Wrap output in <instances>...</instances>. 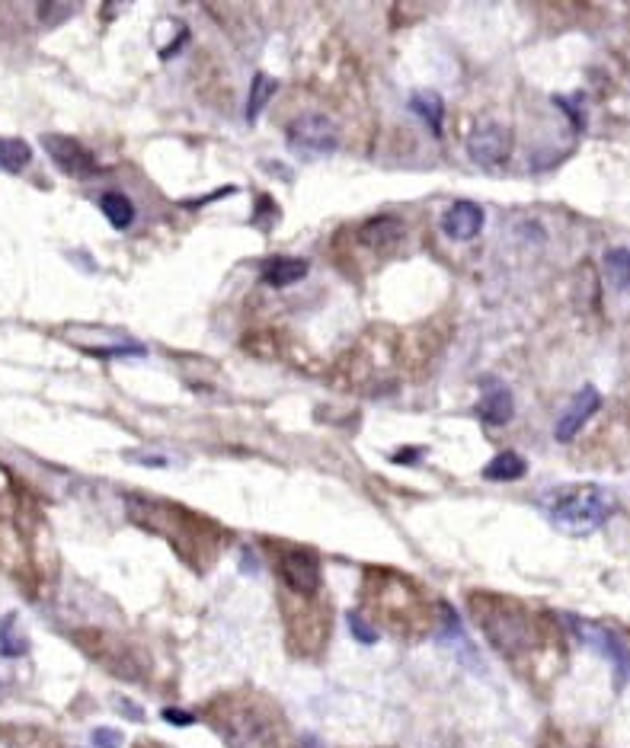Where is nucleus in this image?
Returning a JSON list of instances; mask_svg holds the SVG:
<instances>
[{
    "mask_svg": "<svg viewBox=\"0 0 630 748\" xmlns=\"http://www.w3.org/2000/svg\"><path fill=\"white\" fill-rule=\"evenodd\" d=\"M599 406H602V394L595 390L592 384H586V387H579L576 390V397L570 400V406L563 410V416L557 419V429H554V438L557 442H573V438L583 432V426L586 422L599 413Z\"/></svg>",
    "mask_w": 630,
    "mask_h": 748,
    "instance_id": "9",
    "label": "nucleus"
},
{
    "mask_svg": "<svg viewBox=\"0 0 630 748\" xmlns=\"http://www.w3.org/2000/svg\"><path fill=\"white\" fill-rule=\"evenodd\" d=\"M602 266H605V275H608L611 285L621 288V291L630 288V250H624V247L608 250L605 259H602Z\"/></svg>",
    "mask_w": 630,
    "mask_h": 748,
    "instance_id": "20",
    "label": "nucleus"
},
{
    "mask_svg": "<svg viewBox=\"0 0 630 748\" xmlns=\"http://www.w3.org/2000/svg\"><path fill=\"white\" fill-rule=\"evenodd\" d=\"M525 474H528V464L522 454H515V451H499L496 458H490V464L483 467V480H490V483H512Z\"/></svg>",
    "mask_w": 630,
    "mask_h": 748,
    "instance_id": "14",
    "label": "nucleus"
},
{
    "mask_svg": "<svg viewBox=\"0 0 630 748\" xmlns=\"http://www.w3.org/2000/svg\"><path fill=\"white\" fill-rule=\"evenodd\" d=\"M276 569L285 582V589H292L295 595L311 598L320 592V560H317V554H311V550H304V547L282 550L279 560H276Z\"/></svg>",
    "mask_w": 630,
    "mask_h": 748,
    "instance_id": "7",
    "label": "nucleus"
},
{
    "mask_svg": "<svg viewBox=\"0 0 630 748\" xmlns=\"http://www.w3.org/2000/svg\"><path fill=\"white\" fill-rule=\"evenodd\" d=\"M423 454H426V448H403V451H397L394 454V464H416V458L423 461Z\"/></svg>",
    "mask_w": 630,
    "mask_h": 748,
    "instance_id": "24",
    "label": "nucleus"
},
{
    "mask_svg": "<svg viewBox=\"0 0 630 748\" xmlns=\"http://www.w3.org/2000/svg\"><path fill=\"white\" fill-rule=\"evenodd\" d=\"M304 748H327L317 736H304Z\"/></svg>",
    "mask_w": 630,
    "mask_h": 748,
    "instance_id": "26",
    "label": "nucleus"
},
{
    "mask_svg": "<svg viewBox=\"0 0 630 748\" xmlns=\"http://www.w3.org/2000/svg\"><path fill=\"white\" fill-rule=\"evenodd\" d=\"M164 720L173 723V726H192V723H196V717H192V713L176 710V707H167V710H164Z\"/></svg>",
    "mask_w": 630,
    "mask_h": 748,
    "instance_id": "23",
    "label": "nucleus"
},
{
    "mask_svg": "<svg viewBox=\"0 0 630 748\" xmlns=\"http://www.w3.org/2000/svg\"><path fill=\"white\" fill-rule=\"evenodd\" d=\"M512 154V128L503 122H480L467 135V157L474 160L480 170L503 167Z\"/></svg>",
    "mask_w": 630,
    "mask_h": 748,
    "instance_id": "6",
    "label": "nucleus"
},
{
    "mask_svg": "<svg viewBox=\"0 0 630 748\" xmlns=\"http://www.w3.org/2000/svg\"><path fill=\"white\" fill-rule=\"evenodd\" d=\"M359 240L375 253H391V250L400 247V240H403V224L397 218H387V215L371 218L368 224H362Z\"/></svg>",
    "mask_w": 630,
    "mask_h": 748,
    "instance_id": "12",
    "label": "nucleus"
},
{
    "mask_svg": "<svg viewBox=\"0 0 630 748\" xmlns=\"http://www.w3.org/2000/svg\"><path fill=\"white\" fill-rule=\"evenodd\" d=\"M471 614L477 627L487 633V640L499 649L503 656H522L525 649L535 646V624L525 608L503 595H487L477 592L471 598Z\"/></svg>",
    "mask_w": 630,
    "mask_h": 748,
    "instance_id": "2",
    "label": "nucleus"
},
{
    "mask_svg": "<svg viewBox=\"0 0 630 748\" xmlns=\"http://www.w3.org/2000/svg\"><path fill=\"white\" fill-rule=\"evenodd\" d=\"M26 653H29V640H26V633L20 630V621H16V614H4V617H0V656L20 659Z\"/></svg>",
    "mask_w": 630,
    "mask_h": 748,
    "instance_id": "17",
    "label": "nucleus"
},
{
    "mask_svg": "<svg viewBox=\"0 0 630 748\" xmlns=\"http://www.w3.org/2000/svg\"><path fill=\"white\" fill-rule=\"evenodd\" d=\"M285 141L304 157H330L339 148V128L320 112H304L295 122H288Z\"/></svg>",
    "mask_w": 630,
    "mask_h": 748,
    "instance_id": "4",
    "label": "nucleus"
},
{
    "mask_svg": "<svg viewBox=\"0 0 630 748\" xmlns=\"http://www.w3.org/2000/svg\"><path fill=\"white\" fill-rule=\"evenodd\" d=\"M304 275H308V259H298V256H272L263 266V282L272 288H288L301 282Z\"/></svg>",
    "mask_w": 630,
    "mask_h": 748,
    "instance_id": "13",
    "label": "nucleus"
},
{
    "mask_svg": "<svg viewBox=\"0 0 630 748\" xmlns=\"http://www.w3.org/2000/svg\"><path fill=\"white\" fill-rule=\"evenodd\" d=\"M276 87H279L276 80L266 77V74H256V77H253L250 96H247V122H256V119H260V112L266 109L269 96L276 93Z\"/></svg>",
    "mask_w": 630,
    "mask_h": 748,
    "instance_id": "19",
    "label": "nucleus"
},
{
    "mask_svg": "<svg viewBox=\"0 0 630 748\" xmlns=\"http://www.w3.org/2000/svg\"><path fill=\"white\" fill-rule=\"evenodd\" d=\"M477 416L487 426H509L515 416V397L512 390L496 381V378H483L480 381V400H477Z\"/></svg>",
    "mask_w": 630,
    "mask_h": 748,
    "instance_id": "10",
    "label": "nucleus"
},
{
    "mask_svg": "<svg viewBox=\"0 0 630 748\" xmlns=\"http://www.w3.org/2000/svg\"><path fill=\"white\" fill-rule=\"evenodd\" d=\"M570 627L579 637V643H586L589 649H595V653L611 662V669H615V688L621 691L627 685V678H630V649H627V643L618 637L615 630H608L602 624H592V621H579V617H570Z\"/></svg>",
    "mask_w": 630,
    "mask_h": 748,
    "instance_id": "5",
    "label": "nucleus"
},
{
    "mask_svg": "<svg viewBox=\"0 0 630 748\" xmlns=\"http://www.w3.org/2000/svg\"><path fill=\"white\" fill-rule=\"evenodd\" d=\"M100 211L106 215V221L116 227V231H128V227H132V221H135V205L122 192L100 195Z\"/></svg>",
    "mask_w": 630,
    "mask_h": 748,
    "instance_id": "16",
    "label": "nucleus"
},
{
    "mask_svg": "<svg viewBox=\"0 0 630 748\" xmlns=\"http://www.w3.org/2000/svg\"><path fill=\"white\" fill-rule=\"evenodd\" d=\"M212 726L231 748H279V720L247 697H224L212 707Z\"/></svg>",
    "mask_w": 630,
    "mask_h": 748,
    "instance_id": "3",
    "label": "nucleus"
},
{
    "mask_svg": "<svg viewBox=\"0 0 630 748\" xmlns=\"http://www.w3.org/2000/svg\"><path fill=\"white\" fill-rule=\"evenodd\" d=\"M346 624H349L352 637L359 640V643H368V646H371V643H378V630L371 627L359 611H349V614H346Z\"/></svg>",
    "mask_w": 630,
    "mask_h": 748,
    "instance_id": "21",
    "label": "nucleus"
},
{
    "mask_svg": "<svg viewBox=\"0 0 630 748\" xmlns=\"http://www.w3.org/2000/svg\"><path fill=\"white\" fill-rule=\"evenodd\" d=\"M119 707L125 710V717H132V720H141V717H144V713H141V707L128 704V701H119Z\"/></svg>",
    "mask_w": 630,
    "mask_h": 748,
    "instance_id": "25",
    "label": "nucleus"
},
{
    "mask_svg": "<svg viewBox=\"0 0 630 748\" xmlns=\"http://www.w3.org/2000/svg\"><path fill=\"white\" fill-rule=\"evenodd\" d=\"M410 109L419 119L429 125L432 135H442V119H445V100L435 90H419L410 96Z\"/></svg>",
    "mask_w": 630,
    "mask_h": 748,
    "instance_id": "15",
    "label": "nucleus"
},
{
    "mask_svg": "<svg viewBox=\"0 0 630 748\" xmlns=\"http://www.w3.org/2000/svg\"><path fill=\"white\" fill-rule=\"evenodd\" d=\"M618 509V499L611 490L599 483H576L560 486L544 499V512L551 525L573 538H586V534L599 531Z\"/></svg>",
    "mask_w": 630,
    "mask_h": 748,
    "instance_id": "1",
    "label": "nucleus"
},
{
    "mask_svg": "<svg viewBox=\"0 0 630 748\" xmlns=\"http://www.w3.org/2000/svg\"><path fill=\"white\" fill-rule=\"evenodd\" d=\"M42 148L48 151V157H52V164L61 173L74 176V180H87V176L96 173L93 154L71 135H42Z\"/></svg>",
    "mask_w": 630,
    "mask_h": 748,
    "instance_id": "8",
    "label": "nucleus"
},
{
    "mask_svg": "<svg viewBox=\"0 0 630 748\" xmlns=\"http://www.w3.org/2000/svg\"><path fill=\"white\" fill-rule=\"evenodd\" d=\"M122 742H125V736L119 733V729H112V726L93 729V745L96 748H122Z\"/></svg>",
    "mask_w": 630,
    "mask_h": 748,
    "instance_id": "22",
    "label": "nucleus"
},
{
    "mask_svg": "<svg viewBox=\"0 0 630 748\" xmlns=\"http://www.w3.org/2000/svg\"><path fill=\"white\" fill-rule=\"evenodd\" d=\"M32 160V148L23 138H0V170L23 173Z\"/></svg>",
    "mask_w": 630,
    "mask_h": 748,
    "instance_id": "18",
    "label": "nucleus"
},
{
    "mask_svg": "<svg viewBox=\"0 0 630 748\" xmlns=\"http://www.w3.org/2000/svg\"><path fill=\"white\" fill-rule=\"evenodd\" d=\"M483 221H487V215H483V208L477 202H455L442 218V231L445 237L458 240V243H471L480 231H483Z\"/></svg>",
    "mask_w": 630,
    "mask_h": 748,
    "instance_id": "11",
    "label": "nucleus"
}]
</instances>
